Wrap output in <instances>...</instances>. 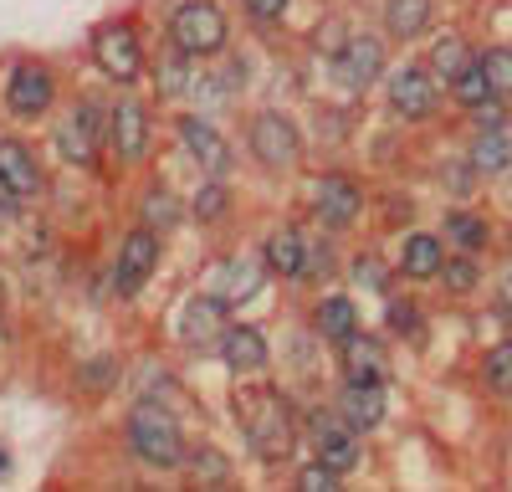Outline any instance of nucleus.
<instances>
[{
    "mask_svg": "<svg viewBox=\"0 0 512 492\" xmlns=\"http://www.w3.org/2000/svg\"><path fill=\"white\" fill-rule=\"evenodd\" d=\"M128 446H134V457L149 462V467H180L185 462V436H180L175 416L159 405H139L134 416H128Z\"/></svg>",
    "mask_w": 512,
    "mask_h": 492,
    "instance_id": "1",
    "label": "nucleus"
},
{
    "mask_svg": "<svg viewBox=\"0 0 512 492\" xmlns=\"http://www.w3.org/2000/svg\"><path fill=\"white\" fill-rule=\"evenodd\" d=\"M241 426L251 436V446L262 451V457H287V446H292V410L277 390H256L241 400Z\"/></svg>",
    "mask_w": 512,
    "mask_h": 492,
    "instance_id": "2",
    "label": "nucleus"
},
{
    "mask_svg": "<svg viewBox=\"0 0 512 492\" xmlns=\"http://www.w3.org/2000/svg\"><path fill=\"white\" fill-rule=\"evenodd\" d=\"M169 36H175V52H185V57H216L226 47L231 26L210 0H185V6L169 16Z\"/></svg>",
    "mask_w": 512,
    "mask_h": 492,
    "instance_id": "3",
    "label": "nucleus"
},
{
    "mask_svg": "<svg viewBox=\"0 0 512 492\" xmlns=\"http://www.w3.org/2000/svg\"><path fill=\"white\" fill-rule=\"evenodd\" d=\"M251 154L267 164V170H292L297 159H303V139H297L292 129V118L267 108V113H256L251 118Z\"/></svg>",
    "mask_w": 512,
    "mask_h": 492,
    "instance_id": "4",
    "label": "nucleus"
},
{
    "mask_svg": "<svg viewBox=\"0 0 512 492\" xmlns=\"http://www.w3.org/2000/svg\"><path fill=\"white\" fill-rule=\"evenodd\" d=\"M313 211H318V221H323L328 231L354 226L359 211H364V190H359V180H354V175H338V170L318 175V185H313Z\"/></svg>",
    "mask_w": 512,
    "mask_h": 492,
    "instance_id": "5",
    "label": "nucleus"
},
{
    "mask_svg": "<svg viewBox=\"0 0 512 492\" xmlns=\"http://www.w3.org/2000/svg\"><path fill=\"white\" fill-rule=\"evenodd\" d=\"M154 267H159V231H154V226L128 231L123 246H118V262H113L118 293H139V287L154 277Z\"/></svg>",
    "mask_w": 512,
    "mask_h": 492,
    "instance_id": "6",
    "label": "nucleus"
},
{
    "mask_svg": "<svg viewBox=\"0 0 512 492\" xmlns=\"http://www.w3.org/2000/svg\"><path fill=\"white\" fill-rule=\"evenodd\" d=\"M441 103V88H436V72L431 67H400L390 77V108L405 118V123H420L431 118Z\"/></svg>",
    "mask_w": 512,
    "mask_h": 492,
    "instance_id": "7",
    "label": "nucleus"
},
{
    "mask_svg": "<svg viewBox=\"0 0 512 492\" xmlns=\"http://www.w3.org/2000/svg\"><path fill=\"white\" fill-rule=\"evenodd\" d=\"M52 98H57V82H52V72L41 67V62H21L6 77V108L16 118H41V113L52 108Z\"/></svg>",
    "mask_w": 512,
    "mask_h": 492,
    "instance_id": "8",
    "label": "nucleus"
},
{
    "mask_svg": "<svg viewBox=\"0 0 512 492\" xmlns=\"http://www.w3.org/2000/svg\"><path fill=\"white\" fill-rule=\"evenodd\" d=\"M333 67H338V82H344V88H359L364 93L374 77H384V41L369 36V31H354L344 47H338Z\"/></svg>",
    "mask_w": 512,
    "mask_h": 492,
    "instance_id": "9",
    "label": "nucleus"
},
{
    "mask_svg": "<svg viewBox=\"0 0 512 492\" xmlns=\"http://www.w3.org/2000/svg\"><path fill=\"white\" fill-rule=\"evenodd\" d=\"M93 62L103 67V77L113 82H134L139 67H144V52H139V36L128 26H103L93 36Z\"/></svg>",
    "mask_w": 512,
    "mask_h": 492,
    "instance_id": "10",
    "label": "nucleus"
},
{
    "mask_svg": "<svg viewBox=\"0 0 512 492\" xmlns=\"http://www.w3.org/2000/svg\"><path fill=\"white\" fill-rule=\"evenodd\" d=\"M313 451H318V462L333 467L338 477L354 472L359 457H364V446H359V431L349 421H318L313 426Z\"/></svg>",
    "mask_w": 512,
    "mask_h": 492,
    "instance_id": "11",
    "label": "nucleus"
},
{
    "mask_svg": "<svg viewBox=\"0 0 512 492\" xmlns=\"http://www.w3.org/2000/svg\"><path fill=\"white\" fill-rule=\"evenodd\" d=\"M338 349H344V380H374V385L390 380V349H384L374 334H359L354 328Z\"/></svg>",
    "mask_w": 512,
    "mask_h": 492,
    "instance_id": "12",
    "label": "nucleus"
},
{
    "mask_svg": "<svg viewBox=\"0 0 512 492\" xmlns=\"http://www.w3.org/2000/svg\"><path fill=\"white\" fill-rule=\"evenodd\" d=\"M338 416H344L354 431H374L384 421V385H374V380H344Z\"/></svg>",
    "mask_w": 512,
    "mask_h": 492,
    "instance_id": "13",
    "label": "nucleus"
},
{
    "mask_svg": "<svg viewBox=\"0 0 512 492\" xmlns=\"http://www.w3.org/2000/svg\"><path fill=\"white\" fill-rule=\"evenodd\" d=\"M221 359L231 369H241V375H256V369H267V339L256 334L251 323H226V334L216 339Z\"/></svg>",
    "mask_w": 512,
    "mask_h": 492,
    "instance_id": "14",
    "label": "nucleus"
},
{
    "mask_svg": "<svg viewBox=\"0 0 512 492\" xmlns=\"http://www.w3.org/2000/svg\"><path fill=\"white\" fill-rule=\"evenodd\" d=\"M108 134H113V154L118 159H128V164L144 159V149H149V113H144V103H118Z\"/></svg>",
    "mask_w": 512,
    "mask_h": 492,
    "instance_id": "15",
    "label": "nucleus"
},
{
    "mask_svg": "<svg viewBox=\"0 0 512 492\" xmlns=\"http://www.w3.org/2000/svg\"><path fill=\"white\" fill-rule=\"evenodd\" d=\"M0 185L11 195H36L41 190V170H36V154L21 139H0Z\"/></svg>",
    "mask_w": 512,
    "mask_h": 492,
    "instance_id": "16",
    "label": "nucleus"
},
{
    "mask_svg": "<svg viewBox=\"0 0 512 492\" xmlns=\"http://www.w3.org/2000/svg\"><path fill=\"white\" fill-rule=\"evenodd\" d=\"M226 334V298H195L185 303V323H180V339L205 349Z\"/></svg>",
    "mask_w": 512,
    "mask_h": 492,
    "instance_id": "17",
    "label": "nucleus"
},
{
    "mask_svg": "<svg viewBox=\"0 0 512 492\" xmlns=\"http://www.w3.org/2000/svg\"><path fill=\"white\" fill-rule=\"evenodd\" d=\"M180 139H185V149L205 164L210 175H226L231 170V149H226V139L210 129L205 118H180Z\"/></svg>",
    "mask_w": 512,
    "mask_h": 492,
    "instance_id": "18",
    "label": "nucleus"
},
{
    "mask_svg": "<svg viewBox=\"0 0 512 492\" xmlns=\"http://www.w3.org/2000/svg\"><path fill=\"white\" fill-rule=\"evenodd\" d=\"M98 129H103V118L93 113V103H82L62 129H57V144H62V154L67 159H77V164H88L93 154H98Z\"/></svg>",
    "mask_w": 512,
    "mask_h": 492,
    "instance_id": "19",
    "label": "nucleus"
},
{
    "mask_svg": "<svg viewBox=\"0 0 512 492\" xmlns=\"http://www.w3.org/2000/svg\"><path fill=\"white\" fill-rule=\"evenodd\" d=\"M262 262H267V272H277V277H303V267H308V241L297 236L292 226H282V231L267 236Z\"/></svg>",
    "mask_w": 512,
    "mask_h": 492,
    "instance_id": "20",
    "label": "nucleus"
},
{
    "mask_svg": "<svg viewBox=\"0 0 512 492\" xmlns=\"http://www.w3.org/2000/svg\"><path fill=\"white\" fill-rule=\"evenodd\" d=\"M441 262H446V246H441V236H431V231H415L410 241H405V252H400V272L405 277H436L441 272Z\"/></svg>",
    "mask_w": 512,
    "mask_h": 492,
    "instance_id": "21",
    "label": "nucleus"
},
{
    "mask_svg": "<svg viewBox=\"0 0 512 492\" xmlns=\"http://www.w3.org/2000/svg\"><path fill=\"white\" fill-rule=\"evenodd\" d=\"M472 62H477V52L466 47V36H461V31H441V36L431 41V62H425V67H431L441 82H451V77H461Z\"/></svg>",
    "mask_w": 512,
    "mask_h": 492,
    "instance_id": "22",
    "label": "nucleus"
},
{
    "mask_svg": "<svg viewBox=\"0 0 512 492\" xmlns=\"http://www.w3.org/2000/svg\"><path fill=\"white\" fill-rule=\"evenodd\" d=\"M431 16H436V0H384V31L400 41L420 36L431 26Z\"/></svg>",
    "mask_w": 512,
    "mask_h": 492,
    "instance_id": "23",
    "label": "nucleus"
},
{
    "mask_svg": "<svg viewBox=\"0 0 512 492\" xmlns=\"http://www.w3.org/2000/svg\"><path fill=\"white\" fill-rule=\"evenodd\" d=\"M507 164H512V134H507V129H477L472 170H477V175H502Z\"/></svg>",
    "mask_w": 512,
    "mask_h": 492,
    "instance_id": "24",
    "label": "nucleus"
},
{
    "mask_svg": "<svg viewBox=\"0 0 512 492\" xmlns=\"http://www.w3.org/2000/svg\"><path fill=\"white\" fill-rule=\"evenodd\" d=\"M313 328L323 339H333V344H344L354 328H359V308L349 303V298H323L318 308H313Z\"/></svg>",
    "mask_w": 512,
    "mask_h": 492,
    "instance_id": "25",
    "label": "nucleus"
},
{
    "mask_svg": "<svg viewBox=\"0 0 512 492\" xmlns=\"http://www.w3.org/2000/svg\"><path fill=\"white\" fill-rule=\"evenodd\" d=\"M446 241H456L461 252H487L492 226H487V216H477V211H451V216H446Z\"/></svg>",
    "mask_w": 512,
    "mask_h": 492,
    "instance_id": "26",
    "label": "nucleus"
},
{
    "mask_svg": "<svg viewBox=\"0 0 512 492\" xmlns=\"http://www.w3.org/2000/svg\"><path fill=\"white\" fill-rule=\"evenodd\" d=\"M451 98H456L461 108H482L487 98H497V88H492V77L482 72V62H472L461 77H451Z\"/></svg>",
    "mask_w": 512,
    "mask_h": 492,
    "instance_id": "27",
    "label": "nucleus"
},
{
    "mask_svg": "<svg viewBox=\"0 0 512 492\" xmlns=\"http://www.w3.org/2000/svg\"><path fill=\"white\" fill-rule=\"evenodd\" d=\"M436 277L446 282V293H456V298H466V293H472V287L482 282V267H477V252H461V257H446Z\"/></svg>",
    "mask_w": 512,
    "mask_h": 492,
    "instance_id": "28",
    "label": "nucleus"
},
{
    "mask_svg": "<svg viewBox=\"0 0 512 492\" xmlns=\"http://www.w3.org/2000/svg\"><path fill=\"white\" fill-rule=\"evenodd\" d=\"M482 375H487V385H492V390L512 395V339L487 349V359H482Z\"/></svg>",
    "mask_w": 512,
    "mask_h": 492,
    "instance_id": "29",
    "label": "nucleus"
},
{
    "mask_svg": "<svg viewBox=\"0 0 512 492\" xmlns=\"http://www.w3.org/2000/svg\"><path fill=\"white\" fill-rule=\"evenodd\" d=\"M477 62H482V72L492 77L497 98L512 93V47H487V52H477Z\"/></svg>",
    "mask_w": 512,
    "mask_h": 492,
    "instance_id": "30",
    "label": "nucleus"
},
{
    "mask_svg": "<svg viewBox=\"0 0 512 492\" xmlns=\"http://www.w3.org/2000/svg\"><path fill=\"white\" fill-rule=\"evenodd\" d=\"M175 221H180V205H175V195H169V190H149V195H144V226L169 231Z\"/></svg>",
    "mask_w": 512,
    "mask_h": 492,
    "instance_id": "31",
    "label": "nucleus"
},
{
    "mask_svg": "<svg viewBox=\"0 0 512 492\" xmlns=\"http://www.w3.org/2000/svg\"><path fill=\"white\" fill-rule=\"evenodd\" d=\"M226 205H231V190H226L221 175H216L205 190H195V221H221V216H226Z\"/></svg>",
    "mask_w": 512,
    "mask_h": 492,
    "instance_id": "32",
    "label": "nucleus"
},
{
    "mask_svg": "<svg viewBox=\"0 0 512 492\" xmlns=\"http://www.w3.org/2000/svg\"><path fill=\"white\" fill-rule=\"evenodd\" d=\"M82 385H88V390H108V385H118V359H108V354L88 359V369H82Z\"/></svg>",
    "mask_w": 512,
    "mask_h": 492,
    "instance_id": "33",
    "label": "nucleus"
},
{
    "mask_svg": "<svg viewBox=\"0 0 512 492\" xmlns=\"http://www.w3.org/2000/svg\"><path fill=\"white\" fill-rule=\"evenodd\" d=\"M297 487H303V492H333V487H338V472L323 467V462H313V467L297 472Z\"/></svg>",
    "mask_w": 512,
    "mask_h": 492,
    "instance_id": "34",
    "label": "nucleus"
},
{
    "mask_svg": "<svg viewBox=\"0 0 512 492\" xmlns=\"http://www.w3.org/2000/svg\"><path fill=\"white\" fill-rule=\"evenodd\" d=\"M256 293V272L251 267H231V287H226V303H246Z\"/></svg>",
    "mask_w": 512,
    "mask_h": 492,
    "instance_id": "35",
    "label": "nucleus"
},
{
    "mask_svg": "<svg viewBox=\"0 0 512 492\" xmlns=\"http://www.w3.org/2000/svg\"><path fill=\"white\" fill-rule=\"evenodd\" d=\"M384 318H390V328H395V334H415V328H420V313H415V303H390V313H384Z\"/></svg>",
    "mask_w": 512,
    "mask_h": 492,
    "instance_id": "36",
    "label": "nucleus"
},
{
    "mask_svg": "<svg viewBox=\"0 0 512 492\" xmlns=\"http://www.w3.org/2000/svg\"><path fill=\"white\" fill-rule=\"evenodd\" d=\"M477 113V129H507V113H502V103L497 98H487L482 108H472Z\"/></svg>",
    "mask_w": 512,
    "mask_h": 492,
    "instance_id": "37",
    "label": "nucleus"
},
{
    "mask_svg": "<svg viewBox=\"0 0 512 492\" xmlns=\"http://www.w3.org/2000/svg\"><path fill=\"white\" fill-rule=\"evenodd\" d=\"M241 6H246V11L256 16V21H277V16H282V11L292 6V0H241Z\"/></svg>",
    "mask_w": 512,
    "mask_h": 492,
    "instance_id": "38",
    "label": "nucleus"
},
{
    "mask_svg": "<svg viewBox=\"0 0 512 492\" xmlns=\"http://www.w3.org/2000/svg\"><path fill=\"white\" fill-rule=\"evenodd\" d=\"M359 277H364L369 287H384V277H390V272H384V267H379L374 257H364V262H359Z\"/></svg>",
    "mask_w": 512,
    "mask_h": 492,
    "instance_id": "39",
    "label": "nucleus"
},
{
    "mask_svg": "<svg viewBox=\"0 0 512 492\" xmlns=\"http://www.w3.org/2000/svg\"><path fill=\"white\" fill-rule=\"evenodd\" d=\"M497 308H502V313H507V318H512V277H507V282H502V293H497Z\"/></svg>",
    "mask_w": 512,
    "mask_h": 492,
    "instance_id": "40",
    "label": "nucleus"
},
{
    "mask_svg": "<svg viewBox=\"0 0 512 492\" xmlns=\"http://www.w3.org/2000/svg\"><path fill=\"white\" fill-rule=\"evenodd\" d=\"M11 472V457H6V451H0V477H6Z\"/></svg>",
    "mask_w": 512,
    "mask_h": 492,
    "instance_id": "41",
    "label": "nucleus"
},
{
    "mask_svg": "<svg viewBox=\"0 0 512 492\" xmlns=\"http://www.w3.org/2000/svg\"><path fill=\"white\" fill-rule=\"evenodd\" d=\"M507 246H512V236H507Z\"/></svg>",
    "mask_w": 512,
    "mask_h": 492,
    "instance_id": "42",
    "label": "nucleus"
}]
</instances>
